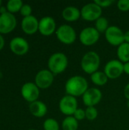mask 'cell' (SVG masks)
Wrapping results in <instances>:
<instances>
[{
  "label": "cell",
  "mask_w": 129,
  "mask_h": 130,
  "mask_svg": "<svg viewBox=\"0 0 129 130\" xmlns=\"http://www.w3.org/2000/svg\"><path fill=\"white\" fill-rule=\"evenodd\" d=\"M79 122L73 117H66L62 122V130H78Z\"/></svg>",
  "instance_id": "cell-21"
},
{
  "label": "cell",
  "mask_w": 129,
  "mask_h": 130,
  "mask_svg": "<svg viewBox=\"0 0 129 130\" xmlns=\"http://www.w3.org/2000/svg\"><path fill=\"white\" fill-rule=\"evenodd\" d=\"M126 105H127V107L129 109V100H127V103H126Z\"/></svg>",
  "instance_id": "cell-35"
},
{
  "label": "cell",
  "mask_w": 129,
  "mask_h": 130,
  "mask_svg": "<svg viewBox=\"0 0 129 130\" xmlns=\"http://www.w3.org/2000/svg\"><path fill=\"white\" fill-rule=\"evenodd\" d=\"M94 2L97 5H98L101 8H103L109 7L113 3V0H94Z\"/></svg>",
  "instance_id": "cell-29"
},
{
  "label": "cell",
  "mask_w": 129,
  "mask_h": 130,
  "mask_svg": "<svg viewBox=\"0 0 129 130\" xmlns=\"http://www.w3.org/2000/svg\"><path fill=\"white\" fill-rule=\"evenodd\" d=\"M78 108V103L76 98L65 94L59 103V109L60 112L66 117L73 116L76 110Z\"/></svg>",
  "instance_id": "cell-6"
},
{
  "label": "cell",
  "mask_w": 129,
  "mask_h": 130,
  "mask_svg": "<svg viewBox=\"0 0 129 130\" xmlns=\"http://www.w3.org/2000/svg\"><path fill=\"white\" fill-rule=\"evenodd\" d=\"M57 39L63 44H73L77 38V34L75 28L69 24H62L56 30Z\"/></svg>",
  "instance_id": "cell-4"
},
{
  "label": "cell",
  "mask_w": 129,
  "mask_h": 130,
  "mask_svg": "<svg viewBox=\"0 0 129 130\" xmlns=\"http://www.w3.org/2000/svg\"><path fill=\"white\" fill-rule=\"evenodd\" d=\"M17 24L15 16L8 11L0 14V33L8 34L12 31Z\"/></svg>",
  "instance_id": "cell-14"
},
{
  "label": "cell",
  "mask_w": 129,
  "mask_h": 130,
  "mask_svg": "<svg viewBox=\"0 0 129 130\" xmlns=\"http://www.w3.org/2000/svg\"><path fill=\"white\" fill-rule=\"evenodd\" d=\"M62 16L65 21L68 22H74L81 18V10L75 6L69 5L62 10Z\"/></svg>",
  "instance_id": "cell-18"
},
{
  "label": "cell",
  "mask_w": 129,
  "mask_h": 130,
  "mask_svg": "<svg viewBox=\"0 0 129 130\" xmlns=\"http://www.w3.org/2000/svg\"><path fill=\"white\" fill-rule=\"evenodd\" d=\"M123 66L124 63L119 59H111L106 63L103 72L109 79H116L124 73Z\"/></svg>",
  "instance_id": "cell-9"
},
{
  "label": "cell",
  "mask_w": 129,
  "mask_h": 130,
  "mask_svg": "<svg viewBox=\"0 0 129 130\" xmlns=\"http://www.w3.org/2000/svg\"><path fill=\"white\" fill-rule=\"evenodd\" d=\"M103 94L98 88H89L82 95V101L85 107H96L102 100Z\"/></svg>",
  "instance_id": "cell-10"
},
{
  "label": "cell",
  "mask_w": 129,
  "mask_h": 130,
  "mask_svg": "<svg viewBox=\"0 0 129 130\" xmlns=\"http://www.w3.org/2000/svg\"><path fill=\"white\" fill-rule=\"evenodd\" d=\"M100 66V57L95 51H88L84 53L81 58V67L82 70L88 75H92L98 71Z\"/></svg>",
  "instance_id": "cell-3"
},
{
  "label": "cell",
  "mask_w": 129,
  "mask_h": 130,
  "mask_svg": "<svg viewBox=\"0 0 129 130\" xmlns=\"http://www.w3.org/2000/svg\"><path fill=\"white\" fill-rule=\"evenodd\" d=\"M29 110L30 113L35 117L41 118L46 116L48 111V108L44 102L37 100L30 104Z\"/></svg>",
  "instance_id": "cell-17"
},
{
  "label": "cell",
  "mask_w": 129,
  "mask_h": 130,
  "mask_svg": "<svg viewBox=\"0 0 129 130\" xmlns=\"http://www.w3.org/2000/svg\"><path fill=\"white\" fill-rule=\"evenodd\" d=\"M109 21L108 19L104 17V16H101L100 18H99L96 21H95V28L97 29V30L100 34V33H104L106 31V30L109 28Z\"/></svg>",
  "instance_id": "cell-22"
},
{
  "label": "cell",
  "mask_w": 129,
  "mask_h": 130,
  "mask_svg": "<svg viewBox=\"0 0 129 130\" xmlns=\"http://www.w3.org/2000/svg\"><path fill=\"white\" fill-rule=\"evenodd\" d=\"M54 75L49 69H42L39 71L35 76V84L40 89L49 88L54 82Z\"/></svg>",
  "instance_id": "cell-11"
},
{
  "label": "cell",
  "mask_w": 129,
  "mask_h": 130,
  "mask_svg": "<svg viewBox=\"0 0 129 130\" xmlns=\"http://www.w3.org/2000/svg\"><path fill=\"white\" fill-rule=\"evenodd\" d=\"M73 117L79 122L83 120H84L86 118V114H85V110L82 109V108H78L76 110V111L75 112Z\"/></svg>",
  "instance_id": "cell-28"
},
{
  "label": "cell",
  "mask_w": 129,
  "mask_h": 130,
  "mask_svg": "<svg viewBox=\"0 0 129 130\" xmlns=\"http://www.w3.org/2000/svg\"><path fill=\"white\" fill-rule=\"evenodd\" d=\"M124 40L125 43H129V30H127L124 33Z\"/></svg>",
  "instance_id": "cell-32"
},
{
  "label": "cell",
  "mask_w": 129,
  "mask_h": 130,
  "mask_svg": "<svg viewBox=\"0 0 129 130\" xmlns=\"http://www.w3.org/2000/svg\"><path fill=\"white\" fill-rule=\"evenodd\" d=\"M123 69H124V73L129 75V62L124 63Z\"/></svg>",
  "instance_id": "cell-31"
},
{
  "label": "cell",
  "mask_w": 129,
  "mask_h": 130,
  "mask_svg": "<svg viewBox=\"0 0 129 130\" xmlns=\"http://www.w3.org/2000/svg\"><path fill=\"white\" fill-rule=\"evenodd\" d=\"M100 34L94 27H86L80 32L79 40L83 45L90 46L96 44L100 40Z\"/></svg>",
  "instance_id": "cell-7"
},
{
  "label": "cell",
  "mask_w": 129,
  "mask_h": 130,
  "mask_svg": "<svg viewBox=\"0 0 129 130\" xmlns=\"http://www.w3.org/2000/svg\"><path fill=\"white\" fill-rule=\"evenodd\" d=\"M24 5L21 0H9L7 2L6 8L10 13H15L17 11H20L22 5Z\"/></svg>",
  "instance_id": "cell-23"
},
{
  "label": "cell",
  "mask_w": 129,
  "mask_h": 130,
  "mask_svg": "<svg viewBox=\"0 0 129 130\" xmlns=\"http://www.w3.org/2000/svg\"><path fill=\"white\" fill-rule=\"evenodd\" d=\"M21 93L24 100L32 103L38 100L40 96V88L33 82H26L22 85Z\"/></svg>",
  "instance_id": "cell-12"
},
{
  "label": "cell",
  "mask_w": 129,
  "mask_h": 130,
  "mask_svg": "<svg viewBox=\"0 0 129 130\" xmlns=\"http://www.w3.org/2000/svg\"><path fill=\"white\" fill-rule=\"evenodd\" d=\"M88 88V82L87 79L81 75L71 76L65 84L66 94L73 96L76 98L82 96Z\"/></svg>",
  "instance_id": "cell-1"
},
{
  "label": "cell",
  "mask_w": 129,
  "mask_h": 130,
  "mask_svg": "<svg viewBox=\"0 0 129 130\" xmlns=\"http://www.w3.org/2000/svg\"><path fill=\"white\" fill-rule=\"evenodd\" d=\"M21 28L27 34H33L39 29V21L33 15L24 17L21 21Z\"/></svg>",
  "instance_id": "cell-16"
},
{
  "label": "cell",
  "mask_w": 129,
  "mask_h": 130,
  "mask_svg": "<svg viewBox=\"0 0 129 130\" xmlns=\"http://www.w3.org/2000/svg\"><path fill=\"white\" fill-rule=\"evenodd\" d=\"M28 130H36V129H28Z\"/></svg>",
  "instance_id": "cell-37"
},
{
  "label": "cell",
  "mask_w": 129,
  "mask_h": 130,
  "mask_svg": "<svg viewBox=\"0 0 129 130\" xmlns=\"http://www.w3.org/2000/svg\"><path fill=\"white\" fill-rule=\"evenodd\" d=\"M20 12H21V14L24 17H27V16H30V15H32L31 13H32V8L31 6L29 5V4H24L20 10Z\"/></svg>",
  "instance_id": "cell-26"
},
{
  "label": "cell",
  "mask_w": 129,
  "mask_h": 130,
  "mask_svg": "<svg viewBox=\"0 0 129 130\" xmlns=\"http://www.w3.org/2000/svg\"><path fill=\"white\" fill-rule=\"evenodd\" d=\"M117 8L122 11H128L129 0H119L117 2Z\"/></svg>",
  "instance_id": "cell-27"
},
{
  "label": "cell",
  "mask_w": 129,
  "mask_h": 130,
  "mask_svg": "<svg viewBox=\"0 0 129 130\" xmlns=\"http://www.w3.org/2000/svg\"><path fill=\"white\" fill-rule=\"evenodd\" d=\"M56 22L51 16H44L39 21L40 33L43 36H50L56 30Z\"/></svg>",
  "instance_id": "cell-13"
},
{
  "label": "cell",
  "mask_w": 129,
  "mask_h": 130,
  "mask_svg": "<svg viewBox=\"0 0 129 130\" xmlns=\"http://www.w3.org/2000/svg\"><path fill=\"white\" fill-rule=\"evenodd\" d=\"M124 31L116 25H110L105 32V37L106 41L112 46H119L125 42Z\"/></svg>",
  "instance_id": "cell-8"
},
{
  "label": "cell",
  "mask_w": 129,
  "mask_h": 130,
  "mask_svg": "<svg viewBox=\"0 0 129 130\" xmlns=\"http://www.w3.org/2000/svg\"><path fill=\"white\" fill-rule=\"evenodd\" d=\"M2 1L0 0V7H1V5H2Z\"/></svg>",
  "instance_id": "cell-36"
},
{
  "label": "cell",
  "mask_w": 129,
  "mask_h": 130,
  "mask_svg": "<svg viewBox=\"0 0 129 130\" xmlns=\"http://www.w3.org/2000/svg\"><path fill=\"white\" fill-rule=\"evenodd\" d=\"M7 11H8L7 8H4L3 6H1V7H0V13H1V14L5 13V12H7Z\"/></svg>",
  "instance_id": "cell-34"
},
{
  "label": "cell",
  "mask_w": 129,
  "mask_h": 130,
  "mask_svg": "<svg viewBox=\"0 0 129 130\" xmlns=\"http://www.w3.org/2000/svg\"><path fill=\"white\" fill-rule=\"evenodd\" d=\"M4 45H5V40L3 37L0 34V50L3 48Z\"/></svg>",
  "instance_id": "cell-33"
},
{
  "label": "cell",
  "mask_w": 129,
  "mask_h": 130,
  "mask_svg": "<svg viewBox=\"0 0 129 130\" xmlns=\"http://www.w3.org/2000/svg\"><path fill=\"white\" fill-rule=\"evenodd\" d=\"M86 119L89 121L95 120L98 117V110L96 107H87L85 109Z\"/></svg>",
  "instance_id": "cell-25"
},
{
  "label": "cell",
  "mask_w": 129,
  "mask_h": 130,
  "mask_svg": "<svg viewBox=\"0 0 129 130\" xmlns=\"http://www.w3.org/2000/svg\"><path fill=\"white\" fill-rule=\"evenodd\" d=\"M43 127L44 130H59L60 126L59 122L53 118L46 119L43 124Z\"/></svg>",
  "instance_id": "cell-24"
},
{
  "label": "cell",
  "mask_w": 129,
  "mask_h": 130,
  "mask_svg": "<svg viewBox=\"0 0 129 130\" xmlns=\"http://www.w3.org/2000/svg\"><path fill=\"white\" fill-rule=\"evenodd\" d=\"M48 69L54 75H60L64 72L68 66L67 56L62 52L52 53L48 59Z\"/></svg>",
  "instance_id": "cell-2"
},
{
  "label": "cell",
  "mask_w": 129,
  "mask_h": 130,
  "mask_svg": "<svg viewBox=\"0 0 129 130\" xmlns=\"http://www.w3.org/2000/svg\"><path fill=\"white\" fill-rule=\"evenodd\" d=\"M10 49L16 55L22 56L26 54L29 50V43L21 37H15L10 42Z\"/></svg>",
  "instance_id": "cell-15"
},
{
  "label": "cell",
  "mask_w": 129,
  "mask_h": 130,
  "mask_svg": "<svg viewBox=\"0 0 129 130\" xmlns=\"http://www.w3.org/2000/svg\"><path fill=\"white\" fill-rule=\"evenodd\" d=\"M124 95L127 100H129V82L125 86L124 88Z\"/></svg>",
  "instance_id": "cell-30"
},
{
  "label": "cell",
  "mask_w": 129,
  "mask_h": 130,
  "mask_svg": "<svg viewBox=\"0 0 129 130\" xmlns=\"http://www.w3.org/2000/svg\"><path fill=\"white\" fill-rule=\"evenodd\" d=\"M102 9L94 2L87 3L81 9V18L87 21H96L102 16Z\"/></svg>",
  "instance_id": "cell-5"
},
{
  "label": "cell",
  "mask_w": 129,
  "mask_h": 130,
  "mask_svg": "<svg viewBox=\"0 0 129 130\" xmlns=\"http://www.w3.org/2000/svg\"><path fill=\"white\" fill-rule=\"evenodd\" d=\"M116 54L118 59L122 63L129 62V43L124 42L117 47Z\"/></svg>",
  "instance_id": "cell-19"
},
{
  "label": "cell",
  "mask_w": 129,
  "mask_h": 130,
  "mask_svg": "<svg viewBox=\"0 0 129 130\" xmlns=\"http://www.w3.org/2000/svg\"><path fill=\"white\" fill-rule=\"evenodd\" d=\"M90 80L95 85L100 87L105 85L107 83L109 78L107 75L104 73V72L98 70L96 72L90 75Z\"/></svg>",
  "instance_id": "cell-20"
}]
</instances>
